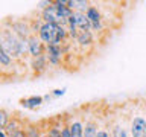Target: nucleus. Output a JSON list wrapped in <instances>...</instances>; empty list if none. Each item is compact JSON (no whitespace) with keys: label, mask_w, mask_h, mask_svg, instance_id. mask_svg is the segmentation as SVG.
<instances>
[{"label":"nucleus","mask_w":146,"mask_h":137,"mask_svg":"<svg viewBox=\"0 0 146 137\" xmlns=\"http://www.w3.org/2000/svg\"><path fill=\"white\" fill-rule=\"evenodd\" d=\"M0 49L8 52L11 57L21 58L23 55L29 53V44L27 40H21L12 32L11 27H6V23H3V27L0 31Z\"/></svg>","instance_id":"1"},{"label":"nucleus","mask_w":146,"mask_h":137,"mask_svg":"<svg viewBox=\"0 0 146 137\" xmlns=\"http://www.w3.org/2000/svg\"><path fill=\"white\" fill-rule=\"evenodd\" d=\"M38 37L46 46H62V43L58 40V25L43 23Z\"/></svg>","instance_id":"2"},{"label":"nucleus","mask_w":146,"mask_h":137,"mask_svg":"<svg viewBox=\"0 0 146 137\" xmlns=\"http://www.w3.org/2000/svg\"><path fill=\"white\" fill-rule=\"evenodd\" d=\"M41 20L44 23H52V25H58V26H61V25L67 26V21L59 15V12H58V9H56L53 2L49 6H46L44 9H41Z\"/></svg>","instance_id":"3"},{"label":"nucleus","mask_w":146,"mask_h":137,"mask_svg":"<svg viewBox=\"0 0 146 137\" xmlns=\"http://www.w3.org/2000/svg\"><path fill=\"white\" fill-rule=\"evenodd\" d=\"M87 17L90 20V25H91V29L94 32H102L104 31V15L100 12V9L98 5L91 3V6L88 8V11L85 12Z\"/></svg>","instance_id":"4"},{"label":"nucleus","mask_w":146,"mask_h":137,"mask_svg":"<svg viewBox=\"0 0 146 137\" xmlns=\"http://www.w3.org/2000/svg\"><path fill=\"white\" fill-rule=\"evenodd\" d=\"M9 27H11L14 34L21 40H27L32 35L29 20H14V21L9 23Z\"/></svg>","instance_id":"5"},{"label":"nucleus","mask_w":146,"mask_h":137,"mask_svg":"<svg viewBox=\"0 0 146 137\" xmlns=\"http://www.w3.org/2000/svg\"><path fill=\"white\" fill-rule=\"evenodd\" d=\"M64 55L66 52H64L62 46H46V57H47L49 64H52V66H59Z\"/></svg>","instance_id":"6"},{"label":"nucleus","mask_w":146,"mask_h":137,"mask_svg":"<svg viewBox=\"0 0 146 137\" xmlns=\"http://www.w3.org/2000/svg\"><path fill=\"white\" fill-rule=\"evenodd\" d=\"M131 137H146V119L143 116H135L129 123Z\"/></svg>","instance_id":"7"},{"label":"nucleus","mask_w":146,"mask_h":137,"mask_svg":"<svg viewBox=\"0 0 146 137\" xmlns=\"http://www.w3.org/2000/svg\"><path fill=\"white\" fill-rule=\"evenodd\" d=\"M27 44H29V55L32 58L46 53V44L41 41L38 35H31L27 38Z\"/></svg>","instance_id":"8"},{"label":"nucleus","mask_w":146,"mask_h":137,"mask_svg":"<svg viewBox=\"0 0 146 137\" xmlns=\"http://www.w3.org/2000/svg\"><path fill=\"white\" fill-rule=\"evenodd\" d=\"M70 20L75 23V26L81 32L82 31H93V29H91V25H90V20H88V17H87L85 12H73V15L70 17Z\"/></svg>","instance_id":"9"},{"label":"nucleus","mask_w":146,"mask_h":137,"mask_svg":"<svg viewBox=\"0 0 146 137\" xmlns=\"http://www.w3.org/2000/svg\"><path fill=\"white\" fill-rule=\"evenodd\" d=\"M66 123L70 128L72 137H84V122L79 117H73L72 120L66 119Z\"/></svg>","instance_id":"10"},{"label":"nucleus","mask_w":146,"mask_h":137,"mask_svg":"<svg viewBox=\"0 0 146 137\" xmlns=\"http://www.w3.org/2000/svg\"><path fill=\"white\" fill-rule=\"evenodd\" d=\"M47 64H49V61H47L46 53H44V55H40V57L31 58V67H32V70H34L36 75H41L43 72H46Z\"/></svg>","instance_id":"11"},{"label":"nucleus","mask_w":146,"mask_h":137,"mask_svg":"<svg viewBox=\"0 0 146 137\" xmlns=\"http://www.w3.org/2000/svg\"><path fill=\"white\" fill-rule=\"evenodd\" d=\"M90 6L91 3L87 0H68V8L73 12H87Z\"/></svg>","instance_id":"12"},{"label":"nucleus","mask_w":146,"mask_h":137,"mask_svg":"<svg viewBox=\"0 0 146 137\" xmlns=\"http://www.w3.org/2000/svg\"><path fill=\"white\" fill-rule=\"evenodd\" d=\"M93 40H94V37H93V31H82L79 32V35H78V44L81 46V47H88V46L93 44Z\"/></svg>","instance_id":"13"},{"label":"nucleus","mask_w":146,"mask_h":137,"mask_svg":"<svg viewBox=\"0 0 146 137\" xmlns=\"http://www.w3.org/2000/svg\"><path fill=\"white\" fill-rule=\"evenodd\" d=\"M99 134V126L96 120H87L84 122V137H98Z\"/></svg>","instance_id":"14"},{"label":"nucleus","mask_w":146,"mask_h":137,"mask_svg":"<svg viewBox=\"0 0 146 137\" xmlns=\"http://www.w3.org/2000/svg\"><path fill=\"white\" fill-rule=\"evenodd\" d=\"M44 98L43 96H31V98H26V99H21V105L25 108H29V110H35L38 108L41 104H43Z\"/></svg>","instance_id":"15"},{"label":"nucleus","mask_w":146,"mask_h":137,"mask_svg":"<svg viewBox=\"0 0 146 137\" xmlns=\"http://www.w3.org/2000/svg\"><path fill=\"white\" fill-rule=\"evenodd\" d=\"M26 126H23V123L18 120V119H15V117H12L11 120H9V123H8V126L5 128V131L9 134V137H14V134L15 132H18L20 130H25Z\"/></svg>","instance_id":"16"},{"label":"nucleus","mask_w":146,"mask_h":137,"mask_svg":"<svg viewBox=\"0 0 146 137\" xmlns=\"http://www.w3.org/2000/svg\"><path fill=\"white\" fill-rule=\"evenodd\" d=\"M111 136L113 137H129V132L125 126H122L120 123H116L111 128Z\"/></svg>","instance_id":"17"},{"label":"nucleus","mask_w":146,"mask_h":137,"mask_svg":"<svg viewBox=\"0 0 146 137\" xmlns=\"http://www.w3.org/2000/svg\"><path fill=\"white\" fill-rule=\"evenodd\" d=\"M26 136L27 137H43V132L40 131V125L36 123H29L26 126Z\"/></svg>","instance_id":"18"},{"label":"nucleus","mask_w":146,"mask_h":137,"mask_svg":"<svg viewBox=\"0 0 146 137\" xmlns=\"http://www.w3.org/2000/svg\"><path fill=\"white\" fill-rule=\"evenodd\" d=\"M12 63H14V58L8 52H5L3 49H0V64H2L3 70H5V68H8Z\"/></svg>","instance_id":"19"},{"label":"nucleus","mask_w":146,"mask_h":137,"mask_svg":"<svg viewBox=\"0 0 146 137\" xmlns=\"http://www.w3.org/2000/svg\"><path fill=\"white\" fill-rule=\"evenodd\" d=\"M47 136L49 137H62V125H58V123H52L47 128Z\"/></svg>","instance_id":"20"},{"label":"nucleus","mask_w":146,"mask_h":137,"mask_svg":"<svg viewBox=\"0 0 146 137\" xmlns=\"http://www.w3.org/2000/svg\"><path fill=\"white\" fill-rule=\"evenodd\" d=\"M11 116H9V113L6 111L5 108H2L0 110V130H5V128L8 126V123H9V120H11Z\"/></svg>","instance_id":"21"},{"label":"nucleus","mask_w":146,"mask_h":137,"mask_svg":"<svg viewBox=\"0 0 146 137\" xmlns=\"http://www.w3.org/2000/svg\"><path fill=\"white\" fill-rule=\"evenodd\" d=\"M62 137H72L70 128H68V125H67L66 122H64V125H62Z\"/></svg>","instance_id":"22"},{"label":"nucleus","mask_w":146,"mask_h":137,"mask_svg":"<svg viewBox=\"0 0 146 137\" xmlns=\"http://www.w3.org/2000/svg\"><path fill=\"white\" fill-rule=\"evenodd\" d=\"M98 137H113L111 132H110L108 130H105V128H102V130H99V134Z\"/></svg>","instance_id":"23"},{"label":"nucleus","mask_w":146,"mask_h":137,"mask_svg":"<svg viewBox=\"0 0 146 137\" xmlns=\"http://www.w3.org/2000/svg\"><path fill=\"white\" fill-rule=\"evenodd\" d=\"M64 93H66V88H56L52 91V96L53 98H58V96H62Z\"/></svg>","instance_id":"24"},{"label":"nucleus","mask_w":146,"mask_h":137,"mask_svg":"<svg viewBox=\"0 0 146 137\" xmlns=\"http://www.w3.org/2000/svg\"><path fill=\"white\" fill-rule=\"evenodd\" d=\"M14 137H27V136H26V128H25V130H20L18 132H15V134H14Z\"/></svg>","instance_id":"25"},{"label":"nucleus","mask_w":146,"mask_h":137,"mask_svg":"<svg viewBox=\"0 0 146 137\" xmlns=\"http://www.w3.org/2000/svg\"><path fill=\"white\" fill-rule=\"evenodd\" d=\"M0 136H2V137H9V134L5 130H0Z\"/></svg>","instance_id":"26"},{"label":"nucleus","mask_w":146,"mask_h":137,"mask_svg":"<svg viewBox=\"0 0 146 137\" xmlns=\"http://www.w3.org/2000/svg\"><path fill=\"white\" fill-rule=\"evenodd\" d=\"M43 137H49V136H47V132H46V131L43 132Z\"/></svg>","instance_id":"27"}]
</instances>
